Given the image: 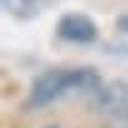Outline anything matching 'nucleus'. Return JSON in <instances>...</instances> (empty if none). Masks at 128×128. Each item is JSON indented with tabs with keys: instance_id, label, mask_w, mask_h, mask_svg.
I'll list each match as a JSON object with an SVG mask.
<instances>
[{
	"instance_id": "1",
	"label": "nucleus",
	"mask_w": 128,
	"mask_h": 128,
	"mask_svg": "<svg viewBox=\"0 0 128 128\" xmlns=\"http://www.w3.org/2000/svg\"><path fill=\"white\" fill-rule=\"evenodd\" d=\"M100 88V78L96 70L90 68H78V70H66V68H55L43 73L30 90V106L40 108L53 103L55 98H63L70 90H98Z\"/></svg>"
},
{
	"instance_id": "2",
	"label": "nucleus",
	"mask_w": 128,
	"mask_h": 128,
	"mask_svg": "<svg viewBox=\"0 0 128 128\" xmlns=\"http://www.w3.org/2000/svg\"><path fill=\"white\" fill-rule=\"evenodd\" d=\"M58 35L63 40H70V43H93L96 35H98V28L88 15L68 13L58 23Z\"/></svg>"
},
{
	"instance_id": "4",
	"label": "nucleus",
	"mask_w": 128,
	"mask_h": 128,
	"mask_svg": "<svg viewBox=\"0 0 128 128\" xmlns=\"http://www.w3.org/2000/svg\"><path fill=\"white\" fill-rule=\"evenodd\" d=\"M3 8L15 18H33L38 13V0H3Z\"/></svg>"
},
{
	"instance_id": "5",
	"label": "nucleus",
	"mask_w": 128,
	"mask_h": 128,
	"mask_svg": "<svg viewBox=\"0 0 128 128\" xmlns=\"http://www.w3.org/2000/svg\"><path fill=\"white\" fill-rule=\"evenodd\" d=\"M118 28H120V30H123V33H128V13H126V15H120V18H118Z\"/></svg>"
},
{
	"instance_id": "3",
	"label": "nucleus",
	"mask_w": 128,
	"mask_h": 128,
	"mask_svg": "<svg viewBox=\"0 0 128 128\" xmlns=\"http://www.w3.org/2000/svg\"><path fill=\"white\" fill-rule=\"evenodd\" d=\"M93 108L100 113L126 110L128 108V80H113L93 90Z\"/></svg>"
}]
</instances>
